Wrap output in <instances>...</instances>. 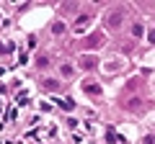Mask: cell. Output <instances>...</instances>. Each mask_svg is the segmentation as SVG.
Segmentation results:
<instances>
[{"label": "cell", "mask_w": 155, "mask_h": 144, "mask_svg": "<svg viewBox=\"0 0 155 144\" xmlns=\"http://www.w3.org/2000/svg\"><path fill=\"white\" fill-rule=\"evenodd\" d=\"M36 64H39V67H47V64H49V59H47V57H39Z\"/></svg>", "instance_id": "4"}, {"label": "cell", "mask_w": 155, "mask_h": 144, "mask_svg": "<svg viewBox=\"0 0 155 144\" xmlns=\"http://www.w3.org/2000/svg\"><path fill=\"white\" fill-rule=\"evenodd\" d=\"M142 144H155V136H153V134H150V136H145V139H142Z\"/></svg>", "instance_id": "5"}, {"label": "cell", "mask_w": 155, "mask_h": 144, "mask_svg": "<svg viewBox=\"0 0 155 144\" xmlns=\"http://www.w3.org/2000/svg\"><path fill=\"white\" fill-rule=\"evenodd\" d=\"M85 90H88V93H98V88H96V83H85Z\"/></svg>", "instance_id": "3"}, {"label": "cell", "mask_w": 155, "mask_h": 144, "mask_svg": "<svg viewBox=\"0 0 155 144\" xmlns=\"http://www.w3.org/2000/svg\"><path fill=\"white\" fill-rule=\"evenodd\" d=\"M85 23H88V16H80V18H78V23H75V31H83Z\"/></svg>", "instance_id": "2"}, {"label": "cell", "mask_w": 155, "mask_h": 144, "mask_svg": "<svg viewBox=\"0 0 155 144\" xmlns=\"http://www.w3.org/2000/svg\"><path fill=\"white\" fill-rule=\"evenodd\" d=\"M119 23H122V13H119V11H114V13H111V16H109V26H119Z\"/></svg>", "instance_id": "1"}]
</instances>
